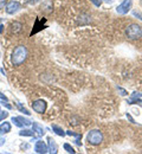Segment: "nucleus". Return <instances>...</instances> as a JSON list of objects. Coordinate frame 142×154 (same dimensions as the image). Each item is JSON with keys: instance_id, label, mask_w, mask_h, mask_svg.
I'll list each match as a JSON object with an SVG mask.
<instances>
[{"instance_id": "nucleus-1", "label": "nucleus", "mask_w": 142, "mask_h": 154, "mask_svg": "<svg viewBox=\"0 0 142 154\" xmlns=\"http://www.w3.org/2000/svg\"><path fill=\"white\" fill-rule=\"evenodd\" d=\"M26 57H27V49H26V46L19 45V46H17L13 50L12 56H11V62H12L13 65L18 66V65H21L25 62Z\"/></svg>"}, {"instance_id": "nucleus-2", "label": "nucleus", "mask_w": 142, "mask_h": 154, "mask_svg": "<svg viewBox=\"0 0 142 154\" xmlns=\"http://www.w3.org/2000/svg\"><path fill=\"white\" fill-rule=\"evenodd\" d=\"M125 35L129 39H140L142 37V27L137 24H130L125 29Z\"/></svg>"}, {"instance_id": "nucleus-3", "label": "nucleus", "mask_w": 142, "mask_h": 154, "mask_svg": "<svg viewBox=\"0 0 142 154\" xmlns=\"http://www.w3.org/2000/svg\"><path fill=\"white\" fill-rule=\"evenodd\" d=\"M86 139H88L89 143H91L94 146H97V145H100L102 141H103V134H102V132H100L98 129H94V131H90L89 132Z\"/></svg>"}, {"instance_id": "nucleus-4", "label": "nucleus", "mask_w": 142, "mask_h": 154, "mask_svg": "<svg viewBox=\"0 0 142 154\" xmlns=\"http://www.w3.org/2000/svg\"><path fill=\"white\" fill-rule=\"evenodd\" d=\"M131 8V0H124L116 7V12L119 14H127Z\"/></svg>"}, {"instance_id": "nucleus-5", "label": "nucleus", "mask_w": 142, "mask_h": 154, "mask_svg": "<svg viewBox=\"0 0 142 154\" xmlns=\"http://www.w3.org/2000/svg\"><path fill=\"white\" fill-rule=\"evenodd\" d=\"M32 108H33V110H35L36 113L43 114V113H45V110H46V102H45L44 100H37V101H35V102L32 103Z\"/></svg>"}, {"instance_id": "nucleus-6", "label": "nucleus", "mask_w": 142, "mask_h": 154, "mask_svg": "<svg viewBox=\"0 0 142 154\" xmlns=\"http://www.w3.org/2000/svg\"><path fill=\"white\" fill-rule=\"evenodd\" d=\"M20 10V4L18 1H10L6 6V13L7 14H14Z\"/></svg>"}, {"instance_id": "nucleus-7", "label": "nucleus", "mask_w": 142, "mask_h": 154, "mask_svg": "<svg viewBox=\"0 0 142 154\" xmlns=\"http://www.w3.org/2000/svg\"><path fill=\"white\" fill-rule=\"evenodd\" d=\"M35 152L39 154H45L49 152V147L46 146V143L44 141H41V140H37L36 145H35Z\"/></svg>"}, {"instance_id": "nucleus-8", "label": "nucleus", "mask_w": 142, "mask_h": 154, "mask_svg": "<svg viewBox=\"0 0 142 154\" xmlns=\"http://www.w3.org/2000/svg\"><path fill=\"white\" fill-rule=\"evenodd\" d=\"M134 103H139L142 107V95L140 93H133L130 98L128 100V104H134Z\"/></svg>"}, {"instance_id": "nucleus-9", "label": "nucleus", "mask_w": 142, "mask_h": 154, "mask_svg": "<svg viewBox=\"0 0 142 154\" xmlns=\"http://www.w3.org/2000/svg\"><path fill=\"white\" fill-rule=\"evenodd\" d=\"M32 128H33V132L37 134L38 137H41V136H44L45 135V128L41 126L39 123H37V122H32Z\"/></svg>"}, {"instance_id": "nucleus-10", "label": "nucleus", "mask_w": 142, "mask_h": 154, "mask_svg": "<svg viewBox=\"0 0 142 154\" xmlns=\"http://www.w3.org/2000/svg\"><path fill=\"white\" fill-rule=\"evenodd\" d=\"M49 153L51 154H56L58 152V147H57V143H56V141L53 140V139H51V137H49Z\"/></svg>"}, {"instance_id": "nucleus-11", "label": "nucleus", "mask_w": 142, "mask_h": 154, "mask_svg": "<svg viewBox=\"0 0 142 154\" xmlns=\"http://www.w3.org/2000/svg\"><path fill=\"white\" fill-rule=\"evenodd\" d=\"M21 30H23V24H21V23L14 21V23L11 24V32H12V33L17 35V33L21 32Z\"/></svg>"}, {"instance_id": "nucleus-12", "label": "nucleus", "mask_w": 142, "mask_h": 154, "mask_svg": "<svg viewBox=\"0 0 142 154\" xmlns=\"http://www.w3.org/2000/svg\"><path fill=\"white\" fill-rule=\"evenodd\" d=\"M11 132V123L10 122H2L1 125H0V135L2 134H7V133H10Z\"/></svg>"}, {"instance_id": "nucleus-13", "label": "nucleus", "mask_w": 142, "mask_h": 154, "mask_svg": "<svg viewBox=\"0 0 142 154\" xmlns=\"http://www.w3.org/2000/svg\"><path fill=\"white\" fill-rule=\"evenodd\" d=\"M66 135H69V136H75V137H76V141H75V142H76L78 146H81V137H82L81 134L74 133V132H71V131H68V132H66Z\"/></svg>"}, {"instance_id": "nucleus-14", "label": "nucleus", "mask_w": 142, "mask_h": 154, "mask_svg": "<svg viewBox=\"0 0 142 154\" xmlns=\"http://www.w3.org/2000/svg\"><path fill=\"white\" fill-rule=\"evenodd\" d=\"M52 131H53V132H55L57 135L62 136V137H64V136L66 135V133H65V132L62 129L61 127H58V126H56V125H53V126H52Z\"/></svg>"}, {"instance_id": "nucleus-15", "label": "nucleus", "mask_w": 142, "mask_h": 154, "mask_svg": "<svg viewBox=\"0 0 142 154\" xmlns=\"http://www.w3.org/2000/svg\"><path fill=\"white\" fill-rule=\"evenodd\" d=\"M11 122H13V123H14L17 127H19V128H21V127H24V126H25V125H24V122L21 121L20 116H18V117H14V116H13V117L11 119Z\"/></svg>"}, {"instance_id": "nucleus-16", "label": "nucleus", "mask_w": 142, "mask_h": 154, "mask_svg": "<svg viewBox=\"0 0 142 154\" xmlns=\"http://www.w3.org/2000/svg\"><path fill=\"white\" fill-rule=\"evenodd\" d=\"M35 132L33 131H30V129H23L21 132H19L20 136H33Z\"/></svg>"}, {"instance_id": "nucleus-17", "label": "nucleus", "mask_w": 142, "mask_h": 154, "mask_svg": "<svg viewBox=\"0 0 142 154\" xmlns=\"http://www.w3.org/2000/svg\"><path fill=\"white\" fill-rule=\"evenodd\" d=\"M63 147H64V149H65L68 153H71V154L76 153V151H75V149H74V148H72V147H71L69 143H64V146H63Z\"/></svg>"}, {"instance_id": "nucleus-18", "label": "nucleus", "mask_w": 142, "mask_h": 154, "mask_svg": "<svg viewBox=\"0 0 142 154\" xmlns=\"http://www.w3.org/2000/svg\"><path fill=\"white\" fill-rule=\"evenodd\" d=\"M17 107H18V109L20 110L21 113H24L25 115H31V113H30V112H29V110H27L26 108H24V107L21 106L20 103H17Z\"/></svg>"}, {"instance_id": "nucleus-19", "label": "nucleus", "mask_w": 142, "mask_h": 154, "mask_svg": "<svg viewBox=\"0 0 142 154\" xmlns=\"http://www.w3.org/2000/svg\"><path fill=\"white\" fill-rule=\"evenodd\" d=\"M7 116H8V113H7V112H4V110H1V112H0V122H1L2 120H5Z\"/></svg>"}, {"instance_id": "nucleus-20", "label": "nucleus", "mask_w": 142, "mask_h": 154, "mask_svg": "<svg viewBox=\"0 0 142 154\" xmlns=\"http://www.w3.org/2000/svg\"><path fill=\"white\" fill-rule=\"evenodd\" d=\"M95 6H97V7H100L101 6V4H102V0H90Z\"/></svg>"}, {"instance_id": "nucleus-21", "label": "nucleus", "mask_w": 142, "mask_h": 154, "mask_svg": "<svg viewBox=\"0 0 142 154\" xmlns=\"http://www.w3.org/2000/svg\"><path fill=\"white\" fill-rule=\"evenodd\" d=\"M117 90H119V91L121 93V95H122V96H125V95H127V91H125L124 89H122L121 87H117Z\"/></svg>"}, {"instance_id": "nucleus-22", "label": "nucleus", "mask_w": 142, "mask_h": 154, "mask_svg": "<svg viewBox=\"0 0 142 154\" xmlns=\"http://www.w3.org/2000/svg\"><path fill=\"white\" fill-rule=\"evenodd\" d=\"M0 98H1L2 101H5V102H8V98L5 96V95H4L2 93H0Z\"/></svg>"}, {"instance_id": "nucleus-23", "label": "nucleus", "mask_w": 142, "mask_h": 154, "mask_svg": "<svg viewBox=\"0 0 142 154\" xmlns=\"http://www.w3.org/2000/svg\"><path fill=\"white\" fill-rule=\"evenodd\" d=\"M2 106H4V107H6L7 109H12V106H10V104H8L7 102L5 103V101H2Z\"/></svg>"}, {"instance_id": "nucleus-24", "label": "nucleus", "mask_w": 142, "mask_h": 154, "mask_svg": "<svg viewBox=\"0 0 142 154\" xmlns=\"http://www.w3.org/2000/svg\"><path fill=\"white\" fill-rule=\"evenodd\" d=\"M5 5H6V0H0V10L4 8Z\"/></svg>"}, {"instance_id": "nucleus-25", "label": "nucleus", "mask_w": 142, "mask_h": 154, "mask_svg": "<svg viewBox=\"0 0 142 154\" xmlns=\"http://www.w3.org/2000/svg\"><path fill=\"white\" fill-rule=\"evenodd\" d=\"M39 1H41V0H29V4H30V5H36V4L39 2Z\"/></svg>"}, {"instance_id": "nucleus-26", "label": "nucleus", "mask_w": 142, "mask_h": 154, "mask_svg": "<svg viewBox=\"0 0 142 154\" xmlns=\"http://www.w3.org/2000/svg\"><path fill=\"white\" fill-rule=\"evenodd\" d=\"M133 14H134L135 17H139V19H141V20H142V16H141V14H140V13H139V12H136V11H134V12H133Z\"/></svg>"}, {"instance_id": "nucleus-27", "label": "nucleus", "mask_w": 142, "mask_h": 154, "mask_svg": "<svg viewBox=\"0 0 142 154\" xmlns=\"http://www.w3.org/2000/svg\"><path fill=\"white\" fill-rule=\"evenodd\" d=\"M5 143V139L4 137H0V146H2Z\"/></svg>"}, {"instance_id": "nucleus-28", "label": "nucleus", "mask_w": 142, "mask_h": 154, "mask_svg": "<svg viewBox=\"0 0 142 154\" xmlns=\"http://www.w3.org/2000/svg\"><path fill=\"white\" fill-rule=\"evenodd\" d=\"M4 31V25H0V33H2Z\"/></svg>"}, {"instance_id": "nucleus-29", "label": "nucleus", "mask_w": 142, "mask_h": 154, "mask_svg": "<svg viewBox=\"0 0 142 154\" xmlns=\"http://www.w3.org/2000/svg\"><path fill=\"white\" fill-rule=\"evenodd\" d=\"M0 112H1V109H0Z\"/></svg>"}]
</instances>
